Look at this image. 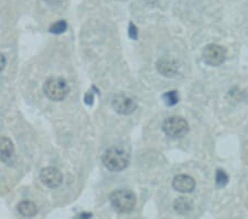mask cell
Here are the masks:
<instances>
[{
	"mask_svg": "<svg viewBox=\"0 0 248 219\" xmlns=\"http://www.w3.org/2000/svg\"><path fill=\"white\" fill-rule=\"evenodd\" d=\"M103 164L111 172H121L129 165V154L122 147H110L102 157Z\"/></svg>",
	"mask_w": 248,
	"mask_h": 219,
	"instance_id": "cell-1",
	"label": "cell"
},
{
	"mask_svg": "<svg viewBox=\"0 0 248 219\" xmlns=\"http://www.w3.org/2000/svg\"><path fill=\"white\" fill-rule=\"evenodd\" d=\"M110 204L116 212L121 214L130 213L136 206V195L127 189H119L111 193L109 196Z\"/></svg>",
	"mask_w": 248,
	"mask_h": 219,
	"instance_id": "cell-2",
	"label": "cell"
},
{
	"mask_svg": "<svg viewBox=\"0 0 248 219\" xmlns=\"http://www.w3.org/2000/svg\"><path fill=\"white\" fill-rule=\"evenodd\" d=\"M43 91L52 101L59 102L63 101L67 97L70 92V86L63 78L53 77L46 80L43 85Z\"/></svg>",
	"mask_w": 248,
	"mask_h": 219,
	"instance_id": "cell-3",
	"label": "cell"
},
{
	"mask_svg": "<svg viewBox=\"0 0 248 219\" xmlns=\"http://www.w3.org/2000/svg\"><path fill=\"white\" fill-rule=\"evenodd\" d=\"M162 131L167 136L171 138H179L185 136L189 132V124L181 117H171L163 122Z\"/></svg>",
	"mask_w": 248,
	"mask_h": 219,
	"instance_id": "cell-4",
	"label": "cell"
},
{
	"mask_svg": "<svg viewBox=\"0 0 248 219\" xmlns=\"http://www.w3.org/2000/svg\"><path fill=\"white\" fill-rule=\"evenodd\" d=\"M226 49L219 45H212L206 46L203 50V60L207 66L211 67H218L225 61L226 59Z\"/></svg>",
	"mask_w": 248,
	"mask_h": 219,
	"instance_id": "cell-5",
	"label": "cell"
},
{
	"mask_svg": "<svg viewBox=\"0 0 248 219\" xmlns=\"http://www.w3.org/2000/svg\"><path fill=\"white\" fill-rule=\"evenodd\" d=\"M113 107L116 112L122 115H129L137 109V103L126 94H117L113 100Z\"/></svg>",
	"mask_w": 248,
	"mask_h": 219,
	"instance_id": "cell-6",
	"label": "cell"
},
{
	"mask_svg": "<svg viewBox=\"0 0 248 219\" xmlns=\"http://www.w3.org/2000/svg\"><path fill=\"white\" fill-rule=\"evenodd\" d=\"M40 179L49 188H57L63 182V175L55 167H46L40 172Z\"/></svg>",
	"mask_w": 248,
	"mask_h": 219,
	"instance_id": "cell-7",
	"label": "cell"
},
{
	"mask_svg": "<svg viewBox=\"0 0 248 219\" xmlns=\"http://www.w3.org/2000/svg\"><path fill=\"white\" fill-rule=\"evenodd\" d=\"M195 181L189 175H177L172 181V187L180 193H191L195 188Z\"/></svg>",
	"mask_w": 248,
	"mask_h": 219,
	"instance_id": "cell-8",
	"label": "cell"
},
{
	"mask_svg": "<svg viewBox=\"0 0 248 219\" xmlns=\"http://www.w3.org/2000/svg\"><path fill=\"white\" fill-rule=\"evenodd\" d=\"M157 70L163 77L172 78L178 73L179 66L178 62L170 58H161L157 62Z\"/></svg>",
	"mask_w": 248,
	"mask_h": 219,
	"instance_id": "cell-9",
	"label": "cell"
},
{
	"mask_svg": "<svg viewBox=\"0 0 248 219\" xmlns=\"http://www.w3.org/2000/svg\"><path fill=\"white\" fill-rule=\"evenodd\" d=\"M15 146L9 138L0 136V161L7 162L14 156Z\"/></svg>",
	"mask_w": 248,
	"mask_h": 219,
	"instance_id": "cell-10",
	"label": "cell"
},
{
	"mask_svg": "<svg viewBox=\"0 0 248 219\" xmlns=\"http://www.w3.org/2000/svg\"><path fill=\"white\" fill-rule=\"evenodd\" d=\"M173 208L180 215H186L193 209V202L190 198L181 196L174 201Z\"/></svg>",
	"mask_w": 248,
	"mask_h": 219,
	"instance_id": "cell-11",
	"label": "cell"
},
{
	"mask_svg": "<svg viewBox=\"0 0 248 219\" xmlns=\"http://www.w3.org/2000/svg\"><path fill=\"white\" fill-rule=\"evenodd\" d=\"M18 212L23 217L31 218L37 215L38 209L34 202H29V201H23L18 204Z\"/></svg>",
	"mask_w": 248,
	"mask_h": 219,
	"instance_id": "cell-12",
	"label": "cell"
},
{
	"mask_svg": "<svg viewBox=\"0 0 248 219\" xmlns=\"http://www.w3.org/2000/svg\"><path fill=\"white\" fill-rule=\"evenodd\" d=\"M163 101L168 106H173L179 102V95L177 91H169L163 94Z\"/></svg>",
	"mask_w": 248,
	"mask_h": 219,
	"instance_id": "cell-13",
	"label": "cell"
},
{
	"mask_svg": "<svg viewBox=\"0 0 248 219\" xmlns=\"http://www.w3.org/2000/svg\"><path fill=\"white\" fill-rule=\"evenodd\" d=\"M67 29V23L64 20H59L50 27V33L54 34H61Z\"/></svg>",
	"mask_w": 248,
	"mask_h": 219,
	"instance_id": "cell-14",
	"label": "cell"
},
{
	"mask_svg": "<svg viewBox=\"0 0 248 219\" xmlns=\"http://www.w3.org/2000/svg\"><path fill=\"white\" fill-rule=\"evenodd\" d=\"M215 181H217V187H225L227 185V183H229V175L224 172L223 169H217Z\"/></svg>",
	"mask_w": 248,
	"mask_h": 219,
	"instance_id": "cell-15",
	"label": "cell"
},
{
	"mask_svg": "<svg viewBox=\"0 0 248 219\" xmlns=\"http://www.w3.org/2000/svg\"><path fill=\"white\" fill-rule=\"evenodd\" d=\"M128 34H129V37L134 40H137L138 38V29L134 23H130L129 29H128Z\"/></svg>",
	"mask_w": 248,
	"mask_h": 219,
	"instance_id": "cell-16",
	"label": "cell"
},
{
	"mask_svg": "<svg viewBox=\"0 0 248 219\" xmlns=\"http://www.w3.org/2000/svg\"><path fill=\"white\" fill-rule=\"evenodd\" d=\"M91 218H92L91 213H81L74 217V219H91Z\"/></svg>",
	"mask_w": 248,
	"mask_h": 219,
	"instance_id": "cell-17",
	"label": "cell"
},
{
	"mask_svg": "<svg viewBox=\"0 0 248 219\" xmlns=\"http://www.w3.org/2000/svg\"><path fill=\"white\" fill-rule=\"evenodd\" d=\"M5 67H6V58L2 53H0V72L5 69Z\"/></svg>",
	"mask_w": 248,
	"mask_h": 219,
	"instance_id": "cell-18",
	"label": "cell"
},
{
	"mask_svg": "<svg viewBox=\"0 0 248 219\" xmlns=\"http://www.w3.org/2000/svg\"><path fill=\"white\" fill-rule=\"evenodd\" d=\"M93 100H94V98H93V94H92V92L87 93V94L85 95V102H86V104H92V103H93Z\"/></svg>",
	"mask_w": 248,
	"mask_h": 219,
	"instance_id": "cell-19",
	"label": "cell"
}]
</instances>
